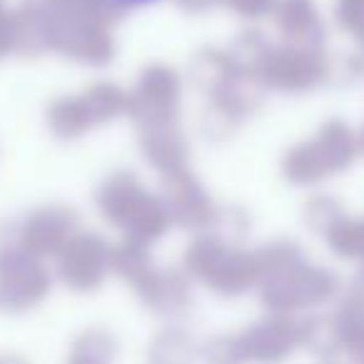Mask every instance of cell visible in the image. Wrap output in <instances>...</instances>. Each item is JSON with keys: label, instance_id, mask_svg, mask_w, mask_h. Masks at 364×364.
<instances>
[{"label": "cell", "instance_id": "obj_1", "mask_svg": "<svg viewBox=\"0 0 364 364\" xmlns=\"http://www.w3.org/2000/svg\"><path fill=\"white\" fill-rule=\"evenodd\" d=\"M110 3H115L120 8H147L152 3H160V0H110Z\"/></svg>", "mask_w": 364, "mask_h": 364}]
</instances>
